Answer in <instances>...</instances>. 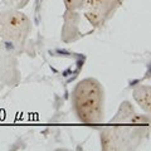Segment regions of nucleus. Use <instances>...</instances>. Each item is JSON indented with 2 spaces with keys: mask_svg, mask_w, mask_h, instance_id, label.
<instances>
[{
  "mask_svg": "<svg viewBox=\"0 0 151 151\" xmlns=\"http://www.w3.org/2000/svg\"><path fill=\"white\" fill-rule=\"evenodd\" d=\"M111 124H132V125H149L150 117L149 115H139L135 112V108L129 101L122 102L119 111L113 119H111Z\"/></svg>",
  "mask_w": 151,
  "mask_h": 151,
  "instance_id": "nucleus-5",
  "label": "nucleus"
},
{
  "mask_svg": "<svg viewBox=\"0 0 151 151\" xmlns=\"http://www.w3.org/2000/svg\"><path fill=\"white\" fill-rule=\"evenodd\" d=\"M145 130L137 126H116L105 129L101 135L102 150H132L136 149L144 139Z\"/></svg>",
  "mask_w": 151,
  "mask_h": 151,
  "instance_id": "nucleus-3",
  "label": "nucleus"
},
{
  "mask_svg": "<svg viewBox=\"0 0 151 151\" xmlns=\"http://www.w3.org/2000/svg\"><path fill=\"white\" fill-rule=\"evenodd\" d=\"M132 96L141 110L149 115L151 110V87L149 84H139L134 88Z\"/></svg>",
  "mask_w": 151,
  "mask_h": 151,
  "instance_id": "nucleus-7",
  "label": "nucleus"
},
{
  "mask_svg": "<svg viewBox=\"0 0 151 151\" xmlns=\"http://www.w3.org/2000/svg\"><path fill=\"white\" fill-rule=\"evenodd\" d=\"M72 108L83 124H101L105 119V89L96 78L79 81L72 91Z\"/></svg>",
  "mask_w": 151,
  "mask_h": 151,
  "instance_id": "nucleus-1",
  "label": "nucleus"
},
{
  "mask_svg": "<svg viewBox=\"0 0 151 151\" xmlns=\"http://www.w3.org/2000/svg\"><path fill=\"white\" fill-rule=\"evenodd\" d=\"M29 1L30 0H10V1H9V5L12 6V9H17V10H19V9L25 8Z\"/></svg>",
  "mask_w": 151,
  "mask_h": 151,
  "instance_id": "nucleus-9",
  "label": "nucleus"
},
{
  "mask_svg": "<svg viewBox=\"0 0 151 151\" xmlns=\"http://www.w3.org/2000/svg\"><path fill=\"white\" fill-rule=\"evenodd\" d=\"M67 10H78V9H82L86 0H63Z\"/></svg>",
  "mask_w": 151,
  "mask_h": 151,
  "instance_id": "nucleus-8",
  "label": "nucleus"
},
{
  "mask_svg": "<svg viewBox=\"0 0 151 151\" xmlns=\"http://www.w3.org/2000/svg\"><path fill=\"white\" fill-rule=\"evenodd\" d=\"M124 0H86L84 17L94 28H101L115 15Z\"/></svg>",
  "mask_w": 151,
  "mask_h": 151,
  "instance_id": "nucleus-4",
  "label": "nucleus"
},
{
  "mask_svg": "<svg viewBox=\"0 0 151 151\" xmlns=\"http://www.w3.org/2000/svg\"><path fill=\"white\" fill-rule=\"evenodd\" d=\"M63 28H62V40L64 43H72L82 38L83 34L79 30L81 15L77 10H65L63 15Z\"/></svg>",
  "mask_w": 151,
  "mask_h": 151,
  "instance_id": "nucleus-6",
  "label": "nucleus"
},
{
  "mask_svg": "<svg viewBox=\"0 0 151 151\" xmlns=\"http://www.w3.org/2000/svg\"><path fill=\"white\" fill-rule=\"evenodd\" d=\"M32 32V20L17 9L0 12V38L22 48Z\"/></svg>",
  "mask_w": 151,
  "mask_h": 151,
  "instance_id": "nucleus-2",
  "label": "nucleus"
}]
</instances>
